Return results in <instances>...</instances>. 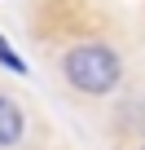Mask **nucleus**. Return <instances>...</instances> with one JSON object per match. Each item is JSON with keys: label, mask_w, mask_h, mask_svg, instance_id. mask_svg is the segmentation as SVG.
Returning a JSON list of instances; mask_svg holds the SVG:
<instances>
[{"label": "nucleus", "mask_w": 145, "mask_h": 150, "mask_svg": "<svg viewBox=\"0 0 145 150\" xmlns=\"http://www.w3.org/2000/svg\"><path fill=\"white\" fill-rule=\"evenodd\" d=\"M62 75H66L70 88L101 97V93L119 88V80H123V62H119V53L106 49V44H75V49L62 57Z\"/></svg>", "instance_id": "1"}, {"label": "nucleus", "mask_w": 145, "mask_h": 150, "mask_svg": "<svg viewBox=\"0 0 145 150\" xmlns=\"http://www.w3.org/2000/svg\"><path fill=\"white\" fill-rule=\"evenodd\" d=\"M22 137H27V110H22L13 97H5V93H0V150L18 146Z\"/></svg>", "instance_id": "2"}, {"label": "nucleus", "mask_w": 145, "mask_h": 150, "mask_svg": "<svg viewBox=\"0 0 145 150\" xmlns=\"http://www.w3.org/2000/svg\"><path fill=\"white\" fill-rule=\"evenodd\" d=\"M0 66H5V71H13V75H27V62L13 53V44H9L5 35H0Z\"/></svg>", "instance_id": "3"}, {"label": "nucleus", "mask_w": 145, "mask_h": 150, "mask_svg": "<svg viewBox=\"0 0 145 150\" xmlns=\"http://www.w3.org/2000/svg\"><path fill=\"white\" fill-rule=\"evenodd\" d=\"M141 150H145V146H141Z\"/></svg>", "instance_id": "4"}]
</instances>
